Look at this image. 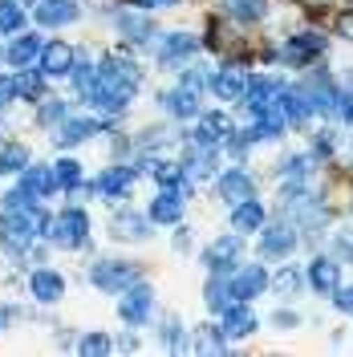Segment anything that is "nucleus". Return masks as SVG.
Wrapping results in <instances>:
<instances>
[{
    "instance_id": "obj_19",
    "label": "nucleus",
    "mask_w": 353,
    "mask_h": 357,
    "mask_svg": "<svg viewBox=\"0 0 353 357\" xmlns=\"http://www.w3.org/2000/svg\"><path fill=\"white\" fill-rule=\"evenodd\" d=\"M195 53V37L191 33H171V37H163L158 45V61H167V66H175L183 57H191Z\"/></svg>"
},
{
    "instance_id": "obj_51",
    "label": "nucleus",
    "mask_w": 353,
    "mask_h": 357,
    "mask_svg": "<svg viewBox=\"0 0 353 357\" xmlns=\"http://www.w3.org/2000/svg\"><path fill=\"white\" fill-rule=\"evenodd\" d=\"M8 317H13V312H8V309H4V305H0V329L8 325Z\"/></svg>"
},
{
    "instance_id": "obj_47",
    "label": "nucleus",
    "mask_w": 353,
    "mask_h": 357,
    "mask_svg": "<svg viewBox=\"0 0 353 357\" xmlns=\"http://www.w3.org/2000/svg\"><path fill=\"white\" fill-rule=\"evenodd\" d=\"M337 309L353 312V289H341V292H337Z\"/></svg>"
},
{
    "instance_id": "obj_39",
    "label": "nucleus",
    "mask_w": 353,
    "mask_h": 357,
    "mask_svg": "<svg viewBox=\"0 0 353 357\" xmlns=\"http://www.w3.org/2000/svg\"><path fill=\"white\" fill-rule=\"evenodd\" d=\"M155 178L163 183V187H179V171H175V162H155Z\"/></svg>"
},
{
    "instance_id": "obj_2",
    "label": "nucleus",
    "mask_w": 353,
    "mask_h": 357,
    "mask_svg": "<svg viewBox=\"0 0 353 357\" xmlns=\"http://www.w3.org/2000/svg\"><path fill=\"white\" fill-rule=\"evenodd\" d=\"M49 240L57 248H82L89 240V220L86 211H77V207H69V211H61L57 220L49 223Z\"/></svg>"
},
{
    "instance_id": "obj_24",
    "label": "nucleus",
    "mask_w": 353,
    "mask_h": 357,
    "mask_svg": "<svg viewBox=\"0 0 353 357\" xmlns=\"http://www.w3.org/2000/svg\"><path fill=\"white\" fill-rule=\"evenodd\" d=\"M220 8L236 21H264L268 0H220Z\"/></svg>"
},
{
    "instance_id": "obj_46",
    "label": "nucleus",
    "mask_w": 353,
    "mask_h": 357,
    "mask_svg": "<svg viewBox=\"0 0 353 357\" xmlns=\"http://www.w3.org/2000/svg\"><path fill=\"white\" fill-rule=\"evenodd\" d=\"M337 248H341L345 256H353V231H337Z\"/></svg>"
},
{
    "instance_id": "obj_12",
    "label": "nucleus",
    "mask_w": 353,
    "mask_h": 357,
    "mask_svg": "<svg viewBox=\"0 0 353 357\" xmlns=\"http://www.w3.org/2000/svg\"><path fill=\"white\" fill-rule=\"evenodd\" d=\"M211 89H216L220 102H243V93H248V77H243L240 69H220V73L211 77Z\"/></svg>"
},
{
    "instance_id": "obj_15",
    "label": "nucleus",
    "mask_w": 353,
    "mask_h": 357,
    "mask_svg": "<svg viewBox=\"0 0 353 357\" xmlns=\"http://www.w3.org/2000/svg\"><path fill=\"white\" fill-rule=\"evenodd\" d=\"M37 21L49 24V29L69 24V21H77V4H73V0H41V4H37Z\"/></svg>"
},
{
    "instance_id": "obj_5",
    "label": "nucleus",
    "mask_w": 353,
    "mask_h": 357,
    "mask_svg": "<svg viewBox=\"0 0 353 357\" xmlns=\"http://www.w3.org/2000/svg\"><path fill=\"white\" fill-rule=\"evenodd\" d=\"M321 53H325V37L321 33H301V37L285 41V61H292V66H309Z\"/></svg>"
},
{
    "instance_id": "obj_30",
    "label": "nucleus",
    "mask_w": 353,
    "mask_h": 357,
    "mask_svg": "<svg viewBox=\"0 0 353 357\" xmlns=\"http://www.w3.org/2000/svg\"><path fill=\"white\" fill-rule=\"evenodd\" d=\"M29 167V151H24L21 142H8V146H0V175H17Z\"/></svg>"
},
{
    "instance_id": "obj_41",
    "label": "nucleus",
    "mask_w": 353,
    "mask_h": 357,
    "mask_svg": "<svg viewBox=\"0 0 353 357\" xmlns=\"http://www.w3.org/2000/svg\"><path fill=\"white\" fill-rule=\"evenodd\" d=\"M276 289H280V292H296V289H301V276H296L292 268H285V272L276 276Z\"/></svg>"
},
{
    "instance_id": "obj_23",
    "label": "nucleus",
    "mask_w": 353,
    "mask_h": 357,
    "mask_svg": "<svg viewBox=\"0 0 353 357\" xmlns=\"http://www.w3.org/2000/svg\"><path fill=\"white\" fill-rule=\"evenodd\" d=\"M53 187H57V178H53V167H24V191H29L33 199H45Z\"/></svg>"
},
{
    "instance_id": "obj_17",
    "label": "nucleus",
    "mask_w": 353,
    "mask_h": 357,
    "mask_svg": "<svg viewBox=\"0 0 353 357\" xmlns=\"http://www.w3.org/2000/svg\"><path fill=\"white\" fill-rule=\"evenodd\" d=\"M232 227L236 231H260L264 227V207H260V199H243L232 207Z\"/></svg>"
},
{
    "instance_id": "obj_3",
    "label": "nucleus",
    "mask_w": 353,
    "mask_h": 357,
    "mask_svg": "<svg viewBox=\"0 0 353 357\" xmlns=\"http://www.w3.org/2000/svg\"><path fill=\"white\" fill-rule=\"evenodd\" d=\"M89 280L106 292H126L134 280H138V268L126 264V260H98L93 272H89Z\"/></svg>"
},
{
    "instance_id": "obj_22",
    "label": "nucleus",
    "mask_w": 353,
    "mask_h": 357,
    "mask_svg": "<svg viewBox=\"0 0 353 357\" xmlns=\"http://www.w3.org/2000/svg\"><path fill=\"white\" fill-rule=\"evenodd\" d=\"M93 130H98L93 118H66L61 130H57V146H77V142H86Z\"/></svg>"
},
{
    "instance_id": "obj_10",
    "label": "nucleus",
    "mask_w": 353,
    "mask_h": 357,
    "mask_svg": "<svg viewBox=\"0 0 353 357\" xmlns=\"http://www.w3.org/2000/svg\"><path fill=\"white\" fill-rule=\"evenodd\" d=\"M151 220L155 223H179L183 220V187H163V195L151 203Z\"/></svg>"
},
{
    "instance_id": "obj_45",
    "label": "nucleus",
    "mask_w": 353,
    "mask_h": 357,
    "mask_svg": "<svg viewBox=\"0 0 353 357\" xmlns=\"http://www.w3.org/2000/svg\"><path fill=\"white\" fill-rule=\"evenodd\" d=\"M337 110H341V118L353 126V93H341V98H337Z\"/></svg>"
},
{
    "instance_id": "obj_6",
    "label": "nucleus",
    "mask_w": 353,
    "mask_h": 357,
    "mask_svg": "<svg viewBox=\"0 0 353 357\" xmlns=\"http://www.w3.org/2000/svg\"><path fill=\"white\" fill-rule=\"evenodd\" d=\"M37 61H41L45 77H66V73H73V61H77V57H73V49H69L66 41H53V45H45L41 49Z\"/></svg>"
},
{
    "instance_id": "obj_37",
    "label": "nucleus",
    "mask_w": 353,
    "mask_h": 357,
    "mask_svg": "<svg viewBox=\"0 0 353 357\" xmlns=\"http://www.w3.org/2000/svg\"><path fill=\"white\" fill-rule=\"evenodd\" d=\"M280 175H285V178H292V183H301V178L309 175V158H305V155L288 158V162H285V171H280Z\"/></svg>"
},
{
    "instance_id": "obj_40",
    "label": "nucleus",
    "mask_w": 353,
    "mask_h": 357,
    "mask_svg": "<svg viewBox=\"0 0 353 357\" xmlns=\"http://www.w3.org/2000/svg\"><path fill=\"white\" fill-rule=\"evenodd\" d=\"M207 126H211V130L220 134V138H232V118H227V114H207Z\"/></svg>"
},
{
    "instance_id": "obj_13",
    "label": "nucleus",
    "mask_w": 353,
    "mask_h": 357,
    "mask_svg": "<svg viewBox=\"0 0 353 357\" xmlns=\"http://www.w3.org/2000/svg\"><path fill=\"white\" fill-rule=\"evenodd\" d=\"M220 195L236 207V203H243V199H256V183L243 175V171H227V175L220 178Z\"/></svg>"
},
{
    "instance_id": "obj_32",
    "label": "nucleus",
    "mask_w": 353,
    "mask_h": 357,
    "mask_svg": "<svg viewBox=\"0 0 353 357\" xmlns=\"http://www.w3.org/2000/svg\"><path fill=\"white\" fill-rule=\"evenodd\" d=\"M13 86H17V93H21V98H29V102H33V98H41L45 82H41V73L24 69V73H17V77H13Z\"/></svg>"
},
{
    "instance_id": "obj_38",
    "label": "nucleus",
    "mask_w": 353,
    "mask_h": 357,
    "mask_svg": "<svg viewBox=\"0 0 353 357\" xmlns=\"http://www.w3.org/2000/svg\"><path fill=\"white\" fill-rule=\"evenodd\" d=\"M110 349V341H106V333H89V337H82V354L86 357H93V354H106Z\"/></svg>"
},
{
    "instance_id": "obj_50",
    "label": "nucleus",
    "mask_w": 353,
    "mask_h": 357,
    "mask_svg": "<svg viewBox=\"0 0 353 357\" xmlns=\"http://www.w3.org/2000/svg\"><path fill=\"white\" fill-rule=\"evenodd\" d=\"M337 29H341V37H350V41H353V13H350V17H341Z\"/></svg>"
},
{
    "instance_id": "obj_35",
    "label": "nucleus",
    "mask_w": 353,
    "mask_h": 357,
    "mask_svg": "<svg viewBox=\"0 0 353 357\" xmlns=\"http://www.w3.org/2000/svg\"><path fill=\"white\" fill-rule=\"evenodd\" d=\"M53 178H57V187H77V178H82V162H73V158L53 162Z\"/></svg>"
},
{
    "instance_id": "obj_36",
    "label": "nucleus",
    "mask_w": 353,
    "mask_h": 357,
    "mask_svg": "<svg viewBox=\"0 0 353 357\" xmlns=\"http://www.w3.org/2000/svg\"><path fill=\"white\" fill-rule=\"evenodd\" d=\"M211 171H216V158H211V151H199V155L187 162V178H195V183H199V178H207Z\"/></svg>"
},
{
    "instance_id": "obj_8",
    "label": "nucleus",
    "mask_w": 353,
    "mask_h": 357,
    "mask_svg": "<svg viewBox=\"0 0 353 357\" xmlns=\"http://www.w3.org/2000/svg\"><path fill=\"white\" fill-rule=\"evenodd\" d=\"M292 248H296V231L288 223H272V227L260 231V252L264 256H288Z\"/></svg>"
},
{
    "instance_id": "obj_34",
    "label": "nucleus",
    "mask_w": 353,
    "mask_h": 357,
    "mask_svg": "<svg viewBox=\"0 0 353 357\" xmlns=\"http://www.w3.org/2000/svg\"><path fill=\"white\" fill-rule=\"evenodd\" d=\"M232 301H236V296H232V284H227V280H211V284H207V309L223 312Z\"/></svg>"
},
{
    "instance_id": "obj_18",
    "label": "nucleus",
    "mask_w": 353,
    "mask_h": 357,
    "mask_svg": "<svg viewBox=\"0 0 353 357\" xmlns=\"http://www.w3.org/2000/svg\"><path fill=\"white\" fill-rule=\"evenodd\" d=\"M134 183V171L130 167H110L106 175H98V183H93V191H102V195H110V199H118V195H126Z\"/></svg>"
},
{
    "instance_id": "obj_31",
    "label": "nucleus",
    "mask_w": 353,
    "mask_h": 357,
    "mask_svg": "<svg viewBox=\"0 0 353 357\" xmlns=\"http://www.w3.org/2000/svg\"><path fill=\"white\" fill-rule=\"evenodd\" d=\"M118 29H122L130 41H151V37H155L151 21H147V17H138V13H122V17H118Z\"/></svg>"
},
{
    "instance_id": "obj_29",
    "label": "nucleus",
    "mask_w": 353,
    "mask_h": 357,
    "mask_svg": "<svg viewBox=\"0 0 353 357\" xmlns=\"http://www.w3.org/2000/svg\"><path fill=\"white\" fill-rule=\"evenodd\" d=\"M276 82H268V77H256V82H252V86H248V93H243V98H248V110L256 114V110H264L268 102H272V98H276Z\"/></svg>"
},
{
    "instance_id": "obj_11",
    "label": "nucleus",
    "mask_w": 353,
    "mask_h": 357,
    "mask_svg": "<svg viewBox=\"0 0 353 357\" xmlns=\"http://www.w3.org/2000/svg\"><path fill=\"white\" fill-rule=\"evenodd\" d=\"M276 98H280V114H285V122H305L313 114L309 106V93H305V86H285V89H276Z\"/></svg>"
},
{
    "instance_id": "obj_21",
    "label": "nucleus",
    "mask_w": 353,
    "mask_h": 357,
    "mask_svg": "<svg viewBox=\"0 0 353 357\" xmlns=\"http://www.w3.org/2000/svg\"><path fill=\"white\" fill-rule=\"evenodd\" d=\"M309 284H313L317 292H325V296H329V292H337V289H341L337 264H333V260H325V256H321V260H313V268H309Z\"/></svg>"
},
{
    "instance_id": "obj_49",
    "label": "nucleus",
    "mask_w": 353,
    "mask_h": 357,
    "mask_svg": "<svg viewBox=\"0 0 353 357\" xmlns=\"http://www.w3.org/2000/svg\"><path fill=\"white\" fill-rule=\"evenodd\" d=\"M138 4H147V8H175L179 0H138Z\"/></svg>"
},
{
    "instance_id": "obj_28",
    "label": "nucleus",
    "mask_w": 353,
    "mask_h": 357,
    "mask_svg": "<svg viewBox=\"0 0 353 357\" xmlns=\"http://www.w3.org/2000/svg\"><path fill=\"white\" fill-rule=\"evenodd\" d=\"M41 49H45L41 37H21V41L8 49V61H13V66H33V61L41 57Z\"/></svg>"
},
{
    "instance_id": "obj_27",
    "label": "nucleus",
    "mask_w": 353,
    "mask_h": 357,
    "mask_svg": "<svg viewBox=\"0 0 353 357\" xmlns=\"http://www.w3.org/2000/svg\"><path fill=\"white\" fill-rule=\"evenodd\" d=\"M106 73L110 77H118L122 86H130V89H138V82H142V69L134 66V61H126V57H106Z\"/></svg>"
},
{
    "instance_id": "obj_1",
    "label": "nucleus",
    "mask_w": 353,
    "mask_h": 357,
    "mask_svg": "<svg viewBox=\"0 0 353 357\" xmlns=\"http://www.w3.org/2000/svg\"><path fill=\"white\" fill-rule=\"evenodd\" d=\"M45 227H49V223L41 220V211H37V207L8 211V215H0V240H4L8 248H24V244H33Z\"/></svg>"
},
{
    "instance_id": "obj_20",
    "label": "nucleus",
    "mask_w": 353,
    "mask_h": 357,
    "mask_svg": "<svg viewBox=\"0 0 353 357\" xmlns=\"http://www.w3.org/2000/svg\"><path fill=\"white\" fill-rule=\"evenodd\" d=\"M236 256H240V240H236V236H232V240L223 236V240H216V244L203 252V264L211 268V272H223V268L232 264Z\"/></svg>"
},
{
    "instance_id": "obj_48",
    "label": "nucleus",
    "mask_w": 353,
    "mask_h": 357,
    "mask_svg": "<svg viewBox=\"0 0 353 357\" xmlns=\"http://www.w3.org/2000/svg\"><path fill=\"white\" fill-rule=\"evenodd\" d=\"M317 151H325V155L333 151V134H329V130H321V134H317Z\"/></svg>"
},
{
    "instance_id": "obj_25",
    "label": "nucleus",
    "mask_w": 353,
    "mask_h": 357,
    "mask_svg": "<svg viewBox=\"0 0 353 357\" xmlns=\"http://www.w3.org/2000/svg\"><path fill=\"white\" fill-rule=\"evenodd\" d=\"M305 93H309V106H313V110H333V106H337V98H341V93L333 89L329 77H317L313 86H305Z\"/></svg>"
},
{
    "instance_id": "obj_4",
    "label": "nucleus",
    "mask_w": 353,
    "mask_h": 357,
    "mask_svg": "<svg viewBox=\"0 0 353 357\" xmlns=\"http://www.w3.org/2000/svg\"><path fill=\"white\" fill-rule=\"evenodd\" d=\"M151 305H155V292L147 289V284H130L126 296H122V305H118V312H122V321L142 325V321L151 317Z\"/></svg>"
},
{
    "instance_id": "obj_43",
    "label": "nucleus",
    "mask_w": 353,
    "mask_h": 357,
    "mask_svg": "<svg viewBox=\"0 0 353 357\" xmlns=\"http://www.w3.org/2000/svg\"><path fill=\"white\" fill-rule=\"evenodd\" d=\"M61 114H69V110H66V102H49V106L41 110V122H57Z\"/></svg>"
},
{
    "instance_id": "obj_42",
    "label": "nucleus",
    "mask_w": 353,
    "mask_h": 357,
    "mask_svg": "<svg viewBox=\"0 0 353 357\" xmlns=\"http://www.w3.org/2000/svg\"><path fill=\"white\" fill-rule=\"evenodd\" d=\"M203 82H207V77H203L199 69H187V73H183V89H191V93H199V89H203Z\"/></svg>"
},
{
    "instance_id": "obj_14",
    "label": "nucleus",
    "mask_w": 353,
    "mask_h": 357,
    "mask_svg": "<svg viewBox=\"0 0 353 357\" xmlns=\"http://www.w3.org/2000/svg\"><path fill=\"white\" fill-rule=\"evenodd\" d=\"M252 329H256L252 309H243V301H232V305L223 309V337H248Z\"/></svg>"
},
{
    "instance_id": "obj_7",
    "label": "nucleus",
    "mask_w": 353,
    "mask_h": 357,
    "mask_svg": "<svg viewBox=\"0 0 353 357\" xmlns=\"http://www.w3.org/2000/svg\"><path fill=\"white\" fill-rule=\"evenodd\" d=\"M227 284H232V296H236V301H252V296H260V292H264V284H268V272H264L260 264L240 268V272H236V276H232Z\"/></svg>"
},
{
    "instance_id": "obj_9",
    "label": "nucleus",
    "mask_w": 353,
    "mask_h": 357,
    "mask_svg": "<svg viewBox=\"0 0 353 357\" xmlns=\"http://www.w3.org/2000/svg\"><path fill=\"white\" fill-rule=\"evenodd\" d=\"M29 292H33L41 305H53V301H61V296H66V280H61L57 272L41 268V272H33V276H29Z\"/></svg>"
},
{
    "instance_id": "obj_16",
    "label": "nucleus",
    "mask_w": 353,
    "mask_h": 357,
    "mask_svg": "<svg viewBox=\"0 0 353 357\" xmlns=\"http://www.w3.org/2000/svg\"><path fill=\"white\" fill-rule=\"evenodd\" d=\"M158 102H163V110H171L175 118H195L199 110V93H191V89H167V93H158Z\"/></svg>"
},
{
    "instance_id": "obj_26",
    "label": "nucleus",
    "mask_w": 353,
    "mask_h": 357,
    "mask_svg": "<svg viewBox=\"0 0 353 357\" xmlns=\"http://www.w3.org/2000/svg\"><path fill=\"white\" fill-rule=\"evenodd\" d=\"M114 236H118V240H142V236H147V220L134 215V211H118V215H114Z\"/></svg>"
},
{
    "instance_id": "obj_33",
    "label": "nucleus",
    "mask_w": 353,
    "mask_h": 357,
    "mask_svg": "<svg viewBox=\"0 0 353 357\" xmlns=\"http://www.w3.org/2000/svg\"><path fill=\"white\" fill-rule=\"evenodd\" d=\"M24 24V13L17 0H0V33H17Z\"/></svg>"
},
{
    "instance_id": "obj_44",
    "label": "nucleus",
    "mask_w": 353,
    "mask_h": 357,
    "mask_svg": "<svg viewBox=\"0 0 353 357\" xmlns=\"http://www.w3.org/2000/svg\"><path fill=\"white\" fill-rule=\"evenodd\" d=\"M17 98V86H13V77H0V106H8Z\"/></svg>"
}]
</instances>
